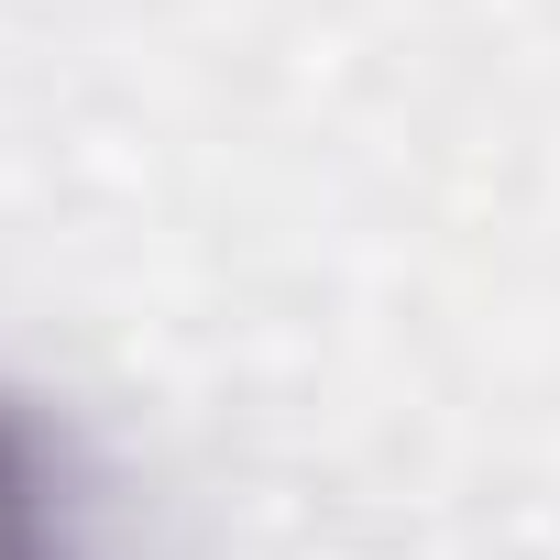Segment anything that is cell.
<instances>
[{
    "instance_id": "obj_1",
    "label": "cell",
    "mask_w": 560,
    "mask_h": 560,
    "mask_svg": "<svg viewBox=\"0 0 560 560\" xmlns=\"http://www.w3.org/2000/svg\"><path fill=\"white\" fill-rule=\"evenodd\" d=\"M0 560H100L78 429L34 385H0Z\"/></svg>"
}]
</instances>
